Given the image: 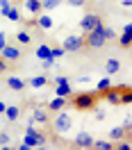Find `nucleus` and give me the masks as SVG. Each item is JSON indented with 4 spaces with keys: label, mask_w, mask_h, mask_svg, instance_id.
<instances>
[{
    "label": "nucleus",
    "mask_w": 132,
    "mask_h": 150,
    "mask_svg": "<svg viewBox=\"0 0 132 150\" xmlns=\"http://www.w3.org/2000/svg\"><path fill=\"white\" fill-rule=\"evenodd\" d=\"M34 25H37L39 30H50V28H53V18H50V16H41V14H37Z\"/></svg>",
    "instance_id": "nucleus-16"
},
{
    "label": "nucleus",
    "mask_w": 132,
    "mask_h": 150,
    "mask_svg": "<svg viewBox=\"0 0 132 150\" xmlns=\"http://www.w3.org/2000/svg\"><path fill=\"white\" fill-rule=\"evenodd\" d=\"M64 0H41V11H53L62 5Z\"/></svg>",
    "instance_id": "nucleus-21"
},
{
    "label": "nucleus",
    "mask_w": 132,
    "mask_h": 150,
    "mask_svg": "<svg viewBox=\"0 0 132 150\" xmlns=\"http://www.w3.org/2000/svg\"><path fill=\"white\" fill-rule=\"evenodd\" d=\"M5 43H7V32H0V50H2Z\"/></svg>",
    "instance_id": "nucleus-35"
},
{
    "label": "nucleus",
    "mask_w": 132,
    "mask_h": 150,
    "mask_svg": "<svg viewBox=\"0 0 132 150\" xmlns=\"http://www.w3.org/2000/svg\"><path fill=\"white\" fill-rule=\"evenodd\" d=\"M107 86H112V80H109V77H103V80H98V84H96V93H103Z\"/></svg>",
    "instance_id": "nucleus-26"
},
{
    "label": "nucleus",
    "mask_w": 132,
    "mask_h": 150,
    "mask_svg": "<svg viewBox=\"0 0 132 150\" xmlns=\"http://www.w3.org/2000/svg\"><path fill=\"white\" fill-rule=\"evenodd\" d=\"M9 143H11V137L7 132H0V148H9Z\"/></svg>",
    "instance_id": "nucleus-28"
},
{
    "label": "nucleus",
    "mask_w": 132,
    "mask_h": 150,
    "mask_svg": "<svg viewBox=\"0 0 132 150\" xmlns=\"http://www.w3.org/2000/svg\"><path fill=\"white\" fill-rule=\"evenodd\" d=\"M28 84L34 86V89H41V86L50 84V77H48V75H34V77H30V80H28Z\"/></svg>",
    "instance_id": "nucleus-11"
},
{
    "label": "nucleus",
    "mask_w": 132,
    "mask_h": 150,
    "mask_svg": "<svg viewBox=\"0 0 132 150\" xmlns=\"http://www.w3.org/2000/svg\"><path fill=\"white\" fill-rule=\"evenodd\" d=\"M16 43H18V46H30V43H32V32H28V30L16 32Z\"/></svg>",
    "instance_id": "nucleus-18"
},
{
    "label": "nucleus",
    "mask_w": 132,
    "mask_h": 150,
    "mask_svg": "<svg viewBox=\"0 0 132 150\" xmlns=\"http://www.w3.org/2000/svg\"><path fill=\"white\" fill-rule=\"evenodd\" d=\"M123 86H125V84H121V86H107L103 93H98V96L105 98V103H107V105L119 107V105H121V91H123Z\"/></svg>",
    "instance_id": "nucleus-7"
},
{
    "label": "nucleus",
    "mask_w": 132,
    "mask_h": 150,
    "mask_svg": "<svg viewBox=\"0 0 132 150\" xmlns=\"http://www.w3.org/2000/svg\"><path fill=\"white\" fill-rule=\"evenodd\" d=\"M105 116H107V114H105V109H96V107H94V118H96V121H103Z\"/></svg>",
    "instance_id": "nucleus-32"
},
{
    "label": "nucleus",
    "mask_w": 132,
    "mask_h": 150,
    "mask_svg": "<svg viewBox=\"0 0 132 150\" xmlns=\"http://www.w3.org/2000/svg\"><path fill=\"white\" fill-rule=\"evenodd\" d=\"M2 114H5V118H7L9 123H16V121H18V116H21V107H7Z\"/></svg>",
    "instance_id": "nucleus-19"
},
{
    "label": "nucleus",
    "mask_w": 132,
    "mask_h": 150,
    "mask_svg": "<svg viewBox=\"0 0 132 150\" xmlns=\"http://www.w3.org/2000/svg\"><path fill=\"white\" fill-rule=\"evenodd\" d=\"M100 23H103L100 14H96V11H87L84 16H82V21H80V32L87 34L89 30H94L96 25H100Z\"/></svg>",
    "instance_id": "nucleus-8"
},
{
    "label": "nucleus",
    "mask_w": 132,
    "mask_h": 150,
    "mask_svg": "<svg viewBox=\"0 0 132 150\" xmlns=\"http://www.w3.org/2000/svg\"><path fill=\"white\" fill-rule=\"evenodd\" d=\"M66 100L73 105V109H77V112H91L96 105H98L100 96L96 93V91H82V93H71Z\"/></svg>",
    "instance_id": "nucleus-2"
},
{
    "label": "nucleus",
    "mask_w": 132,
    "mask_h": 150,
    "mask_svg": "<svg viewBox=\"0 0 132 150\" xmlns=\"http://www.w3.org/2000/svg\"><path fill=\"white\" fill-rule=\"evenodd\" d=\"M25 134H34V137H39V134H41V132H39L37 127H34V123L30 121V125H28V127H25Z\"/></svg>",
    "instance_id": "nucleus-30"
},
{
    "label": "nucleus",
    "mask_w": 132,
    "mask_h": 150,
    "mask_svg": "<svg viewBox=\"0 0 132 150\" xmlns=\"http://www.w3.org/2000/svg\"><path fill=\"white\" fill-rule=\"evenodd\" d=\"M0 57H2V59H5L9 66L18 64L21 57H23V52H21V46H18V43H9V41H7V43L2 46V50H0Z\"/></svg>",
    "instance_id": "nucleus-4"
},
{
    "label": "nucleus",
    "mask_w": 132,
    "mask_h": 150,
    "mask_svg": "<svg viewBox=\"0 0 132 150\" xmlns=\"http://www.w3.org/2000/svg\"><path fill=\"white\" fill-rule=\"evenodd\" d=\"M91 143H94V137H91L89 132H77V134H75V141H73V146L80 148V150L91 148Z\"/></svg>",
    "instance_id": "nucleus-9"
},
{
    "label": "nucleus",
    "mask_w": 132,
    "mask_h": 150,
    "mask_svg": "<svg viewBox=\"0 0 132 150\" xmlns=\"http://www.w3.org/2000/svg\"><path fill=\"white\" fill-rule=\"evenodd\" d=\"M109 137H112L114 141H119V139H123V137H125V139H128V141L132 139L130 134H128V132H125V127H114V130L109 132Z\"/></svg>",
    "instance_id": "nucleus-22"
},
{
    "label": "nucleus",
    "mask_w": 132,
    "mask_h": 150,
    "mask_svg": "<svg viewBox=\"0 0 132 150\" xmlns=\"http://www.w3.org/2000/svg\"><path fill=\"white\" fill-rule=\"evenodd\" d=\"M103 23L100 25H96L94 30H89L84 34V48L87 50H98V48H103L107 41H105V34H103Z\"/></svg>",
    "instance_id": "nucleus-3"
},
{
    "label": "nucleus",
    "mask_w": 132,
    "mask_h": 150,
    "mask_svg": "<svg viewBox=\"0 0 132 150\" xmlns=\"http://www.w3.org/2000/svg\"><path fill=\"white\" fill-rule=\"evenodd\" d=\"M9 0H0V14H2V16H5V14H7V9H9Z\"/></svg>",
    "instance_id": "nucleus-31"
},
{
    "label": "nucleus",
    "mask_w": 132,
    "mask_h": 150,
    "mask_svg": "<svg viewBox=\"0 0 132 150\" xmlns=\"http://www.w3.org/2000/svg\"><path fill=\"white\" fill-rule=\"evenodd\" d=\"M50 55H53V59H59V57L66 55V52H64V48H62V46H50Z\"/></svg>",
    "instance_id": "nucleus-27"
},
{
    "label": "nucleus",
    "mask_w": 132,
    "mask_h": 150,
    "mask_svg": "<svg viewBox=\"0 0 132 150\" xmlns=\"http://www.w3.org/2000/svg\"><path fill=\"white\" fill-rule=\"evenodd\" d=\"M34 55H37V59H53V55H50V46L48 43H39L37 50H34Z\"/></svg>",
    "instance_id": "nucleus-15"
},
{
    "label": "nucleus",
    "mask_w": 132,
    "mask_h": 150,
    "mask_svg": "<svg viewBox=\"0 0 132 150\" xmlns=\"http://www.w3.org/2000/svg\"><path fill=\"white\" fill-rule=\"evenodd\" d=\"M71 7H87V0H66Z\"/></svg>",
    "instance_id": "nucleus-33"
},
{
    "label": "nucleus",
    "mask_w": 132,
    "mask_h": 150,
    "mask_svg": "<svg viewBox=\"0 0 132 150\" xmlns=\"http://www.w3.org/2000/svg\"><path fill=\"white\" fill-rule=\"evenodd\" d=\"M105 73H107V75H116V73H121V62H119L116 57L107 59V64H105Z\"/></svg>",
    "instance_id": "nucleus-13"
},
{
    "label": "nucleus",
    "mask_w": 132,
    "mask_h": 150,
    "mask_svg": "<svg viewBox=\"0 0 132 150\" xmlns=\"http://www.w3.org/2000/svg\"><path fill=\"white\" fill-rule=\"evenodd\" d=\"M55 86H57V89H55V93H57V96H62V98H68V96L73 93L68 82H59V84H55Z\"/></svg>",
    "instance_id": "nucleus-20"
},
{
    "label": "nucleus",
    "mask_w": 132,
    "mask_h": 150,
    "mask_svg": "<svg viewBox=\"0 0 132 150\" xmlns=\"http://www.w3.org/2000/svg\"><path fill=\"white\" fill-rule=\"evenodd\" d=\"M119 43H121V48H130V43H132V28H130V23H125V28H123V34H121V39H119Z\"/></svg>",
    "instance_id": "nucleus-12"
},
{
    "label": "nucleus",
    "mask_w": 132,
    "mask_h": 150,
    "mask_svg": "<svg viewBox=\"0 0 132 150\" xmlns=\"http://www.w3.org/2000/svg\"><path fill=\"white\" fill-rule=\"evenodd\" d=\"M28 112H30V121H32V123H41V125H48V123H50V114H48L46 105L32 103L28 107Z\"/></svg>",
    "instance_id": "nucleus-6"
},
{
    "label": "nucleus",
    "mask_w": 132,
    "mask_h": 150,
    "mask_svg": "<svg viewBox=\"0 0 132 150\" xmlns=\"http://www.w3.org/2000/svg\"><path fill=\"white\" fill-rule=\"evenodd\" d=\"M121 105H132V89L128 84L123 86V91H121Z\"/></svg>",
    "instance_id": "nucleus-24"
},
{
    "label": "nucleus",
    "mask_w": 132,
    "mask_h": 150,
    "mask_svg": "<svg viewBox=\"0 0 132 150\" xmlns=\"http://www.w3.org/2000/svg\"><path fill=\"white\" fill-rule=\"evenodd\" d=\"M62 48H64V52H80V50H84V34H66L62 39Z\"/></svg>",
    "instance_id": "nucleus-5"
},
{
    "label": "nucleus",
    "mask_w": 132,
    "mask_h": 150,
    "mask_svg": "<svg viewBox=\"0 0 132 150\" xmlns=\"http://www.w3.org/2000/svg\"><path fill=\"white\" fill-rule=\"evenodd\" d=\"M114 148H119V150H130L132 146H130V141L125 139V143H119V146H114Z\"/></svg>",
    "instance_id": "nucleus-34"
},
{
    "label": "nucleus",
    "mask_w": 132,
    "mask_h": 150,
    "mask_svg": "<svg viewBox=\"0 0 132 150\" xmlns=\"http://www.w3.org/2000/svg\"><path fill=\"white\" fill-rule=\"evenodd\" d=\"M5 109H7V105H5V103H2V100H0V114L5 112Z\"/></svg>",
    "instance_id": "nucleus-38"
},
{
    "label": "nucleus",
    "mask_w": 132,
    "mask_h": 150,
    "mask_svg": "<svg viewBox=\"0 0 132 150\" xmlns=\"http://www.w3.org/2000/svg\"><path fill=\"white\" fill-rule=\"evenodd\" d=\"M5 18H9V21H21V11H18V7H14V5H9V9H7V14H5Z\"/></svg>",
    "instance_id": "nucleus-25"
},
{
    "label": "nucleus",
    "mask_w": 132,
    "mask_h": 150,
    "mask_svg": "<svg viewBox=\"0 0 132 150\" xmlns=\"http://www.w3.org/2000/svg\"><path fill=\"white\" fill-rule=\"evenodd\" d=\"M103 34H105V41H112V39H116V32H114L112 28H103Z\"/></svg>",
    "instance_id": "nucleus-29"
},
{
    "label": "nucleus",
    "mask_w": 132,
    "mask_h": 150,
    "mask_svg": "<svg viewBox=\"0 0 132 150\" xmlns=\"http://www.w3.org/2000/svg\"><path fill=\"white\" fill-rule=\"evenodd\" d=\"M91 148H96V150H114V143L112 141H103V139H98V141L94 139Z\"/></svg>",
    "instance_id": "nucleus-23"
},
{
    "label": "nucleus",
    "mask_w": 132,
    "mask_h": 150,
    "mask_svg": "<svg viewBox=\"0 0 132 150\" xmlns=\"http://www.w3.org/2000/svg\"><path fill=\"white\" fill-rule=\"evenodd\" d=\"M7 68H9V64H7V62H5V59H2V57H0V73H5V71H7Z\"/></svg>",
    "instance_id": "nucleus-36"
},
{
    "label": "nucleus",
    "mask_w": 132,
    "mask_h": 150,
    "mask_svg": "<svg viewBox=\"0 0 132 150\" xmlns=\"http://www.w3.org/2000/svg\"><path fill=\"white\" fill-rule=\"evenodd\" d=\"M123 7H125V9H130V7H132V0H123Z\"/></svg>",
    "instance_id": "nucleus-37"
},
{
    "label": "nucleus",
    "mask_w": 132,
    "mask_h": 150,
    "mask_svg": "<svg viewBox=\"0 0 132 150\" xmlns=\"http://www.w3.org/2000/svg\"><path fill=\"white\" fill-rule=\"evenodd\" d=\"M7 86H9L11 91H23V89H25V82H23L21 77H16V75H7Z\"/></svg>",
    "instance_id": "nucleus-14"
},
{
    "label": "nucleus",
    "mask_w": 132,
    "mask_h": 150,
    "mask_svg": "<svg viewBox=\"0 0 132 150\" xmlns=\"http://www.w3.org/2000/svg\"><path fill=\"white\" fill-rule=\"evenodd\" d=\"M50 130H53V137H62L64 139V134L73 130V116L66 112V109H59V112L53 114V118H50Z\"/></svg>",
    "instance_id": "nucleus-1"
},
{
    "label": "nucleus",
    "mask_w": 132,
    "mask_h": 150,
    "mask_svg": "<svg viewBox=\"0 0 132 150\" xmlns=\"http://www.w3.org/2000/svg\"><path fill=\"white\" fill-rule=\"evenodd\" d=\"M23 7L30 11V14H41V0H23Z\"/></svg>",
    "instance_id": "nucleus-17"
},
{
    "label": "nucleus",
    "mask_w": 132,
    "mask_h": 150,
    "mask_svg": "<svg viewBox=\"0 0 132 150\" xmlns=\"http://www.w3.org/2000/svg\"><path fill=\"white\" fill-rule=\"evenodd\" d=\"M66 105H68V100H66V98L55 96V98H53V100L46 105V109H48V114H55V112H59V109H64Z\"/></svg>",
    "instance_id": "nucleus-10"
}]
</instances>
